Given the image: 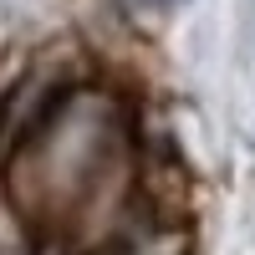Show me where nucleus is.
I'll use <instances>...</instances> for the list:
<instances>
[{"label":"nucleus","mask_w":255,"mask_h":255,"mask_svg":"<svg viewBox=\"0 0 255 255\" xmlns=\"http://www.w3.org/2000/svg\"><path fill=\"white\" fill-rule=\"evenodd\" d=\"M133 5H143V10H184L189 0H133Z\"/></svg>","instance_id":"nucleus-1"},{"label":"nucleus","mask_w":255,"mask_h":255,"mask_svg":"<svg viewBox=\"0 0 255 255\" xmlns=\"http://www.w3.org/2000/svg\"><path fill=\"white\" fill-rule=\"evenodd\" d=\"M36 255H72V250H67V245H41Z\"/></svg>","instance_id":"nucleus-2"}]
</instances>
